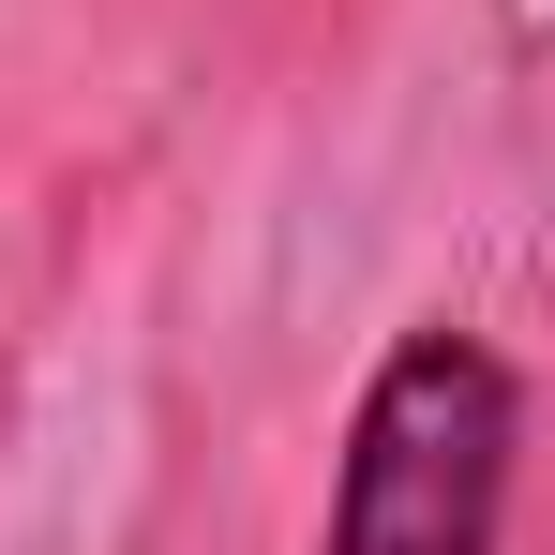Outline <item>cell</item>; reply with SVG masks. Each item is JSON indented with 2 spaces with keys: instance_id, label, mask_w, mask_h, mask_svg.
Returning <instances> with one entry per match:
<instances>
[{
  "instance_id": "obj_1",
  "label": "cell",
  "mask_w": 555,
  "mask_h": 555,
  "mask_svg": "<svg viewBox=\"0 0 555 555\" xmlns=\"http://www.w3.org/2000/svg\"><path fill=\"white\" fill-rule=\"evenodd\" d=\"M511 480H526V375L465 315H405L375 375L346 390V451L315 555H511Z\"/></svg>"
}]
</instances>
